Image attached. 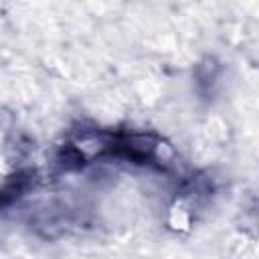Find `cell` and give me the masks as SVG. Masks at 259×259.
<instances>
[{"mask_svg":"<svg viewBox=\"0 0 259 259\" xmlns=\"http://www.w3.org/2000/svg\"><path fill=\"white\" fill-rule=\"evenodd\" d=\"M30 184V178H24V176H16L14 180H10L2 190H0V206L2 204H8L12 202L14 198L20 196V192H24Z\"/></svg>","mask_w":259,"mask_h":259,"instance_id":"6da1fadb","label":"cell"}]
</instances>
